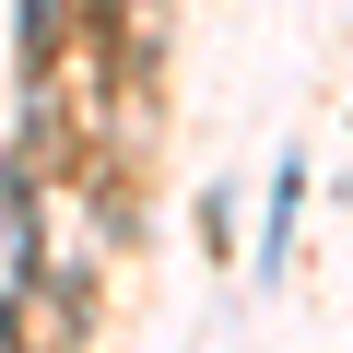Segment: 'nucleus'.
Segmentation results:
<instances>
[]
</instances>
